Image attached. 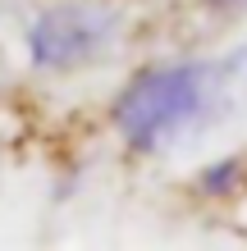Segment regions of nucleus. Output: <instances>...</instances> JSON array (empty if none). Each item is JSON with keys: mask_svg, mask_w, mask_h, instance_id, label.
Wrapping results in <instances>:
<instances>
[{"mask_svg": "<svg viewBox=\"0 0 247 251\" xmlns=\"http://www.w3.org/2000/svg\"><path fill=\"white\" fill-rule=\"evenodd\" d=\"M206 82L211 73L201 64L147 69L124 87L119 105H114V124L133 146H161L165 137L197 124V114L206 110Z\"/></svg>", "mask_w": 247, "mask_h": 251, "instance_id": "nucleus-1", "label": "nucleus"}, {"mask_svg": "<svg viewBox=\"0 0 247 251\" xmlns=\"http://www.w3.org/2000/svg\"><path fill=\"white\" fill-rule=\"evenodd\" d=\"M114 37V19L96 5H55L37 14L32 32H27V50L41 69H78L96 60Z\"/></svg>", "mask_w": 247, "mask_h": 251, "instance_id": "nucleus-2", "label": "nucleus"}, {"mask_svg": "<svg viewBox=\"0 0 247 251\" xmlns=\"http://www.w3.org/2000/svg\"><path fill=\"white\" fill-rule=\"evenodd\" d=\"M215 5H243V0H215Z\"/></svg>", "mask_w": 247, "mask_h": 251, "instance_id": "nucleus-3", "label": "nucleus"}]
</instances>
